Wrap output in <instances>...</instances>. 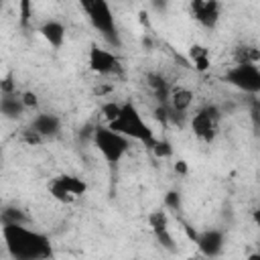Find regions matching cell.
<instances>
[{"label": "cell", "mask_w": 260, "mask_h": 260, "mask_svg": "<svg viewBox=\"0 0 260 260\" xmlns=\"http://www.w3.org/2000/svg\"><path fill=\"white\" fill-rule=\"evenodd\" d=\"M49 195L55 199V201H59V203H73L77 197L75 195H71L61 183H59V179L55 177V179H51L49 181Z\"/></svg>", "instance_id": "15"}, {"label": "cell", "mask_w": 260, "mask_h": 260, "mask_svg": "<svg viewBox=\"0 0 260 260\" xmlns=\"http://www.w3.org/2000/svg\"><path fill=\"white\" fill-rule=\"evenodd\" d=\"M0 93H16V81H14L12 73H8L6 77L0 79Z\"/></svg>", "instance_id": "24"}, {"label": "cell", "mask_w": 260, "mask_h": 260, "mask_svg": "<svg viewBox=\"0 0 260 260\" xmlns=\"http://www.w3.org/2000/svg\"><path fill=\"white\" fill-rule=\"evenodd\" d=\"M165 207H169L173 211H181V195H179V191H169L165 195Z\"/></svg>", "instance_id": "23"}, {"label": "cell", "mask_w": 260, "mask_h": 260, "mask_svg": "<svg viewBox=\"0 0 260 260\" xmlns=\"http://www.w3.org/2000/svg\"><path fill=\"white\" fill-rule=\"evenodd\" d=\"M0 6H2V0H0Z\"/></svg>", "instance_id": "31"}, {"label": "cell", "mask_w": 260, "mask_h": 260, "mask_svg": "<svg viewBox=\"0 0 260 260\" xmlns=\"http://www.w3.org/2000/svg\"><path fill=\"white\" fill-rule=\"evenodd\" d=\"M150 150H152L154 156H158V158H169V156H173V144H171L169 140H165V138H156Z\"/></svg>", "instance_id": "18"}, {"label": "cell", "mask_w": 260, "mask_h": 260, "mask_svg": "<svg viewBox=\"0 0 260 260\" xmlns=\"http://www.w3.org/2000/svg\"><path fill=\"white\" fill-rule=\"evenodd\" d=\"M148 225H150L152 234L167 230V228H169V215H167V211H162V209L150 211V213H148Z\"/></svg>", "instance_id": "17"}, {"label": "cell", "mask_w": 260, "mask_h": 260, "mask_svg": "<svg viewBox=\"0 0 260 260\" xmlns=\"http://www.w3.org/2000/svg\"><path fill=\"white\" fill-rule=\"evenodd\" d=\"M30 128H32L37 134H41L43 138H53V136H57L59 130H61V120H59L55 114L43 112V114H37V116L32 118Z\"/></svg>", "instance_id": "10"}, {"label": "cell", "mask_w": 260, "mask_h": 260, "mask_svg": "<svg viewBox=\"0 0 260 260\" xmlns=\"http://www.w3.org/2000/svg\"><path fill=\"white\" fill-rule=\"evenodd\" d=\"M89 69L98 75H112V73H120L122 65L118 55H114L108 49H102L98 45H91L89 49Z\"/></svg>", "instance_id": "7"}, {"label": "cell", "mask_w": 260, "mask_h": 260, "mask_svg": "<svg viewBox=\"0 0 260 260\" xmlns=\"http://www.w3.org/2000/svg\"><path fill=\"white\" fill-rule=\"evenodd\" d=\"M193 63H195V69L203 73V71L209 69V55H205V57H197V59H193Z\"/></svg>", "instance_id": "28"}, {"label": "cell", "mask_w": 260, "mask_h": 260, "mask_svg": "<svg viewBox=\"0 0 260 260\" xmlns=\"http://www.w3.org/2000/svg\"><path fill=\"white\" fill-rule=\"evenodd\" d=\"M0 221L2 223H26L28 221V217L24 215V211L22 209H18V207H4L2 211H0Z\"/></svg>", "instance_id": "16"}, {"label": "cell", "mask_w": 260, "mask_h": 260, "mask_svg": "<svg viewBox=\"0 0 260 260\" xmlns=\"http://www.w3.org/2000/svg\"><path fill=\"white\" fill-rule=\"evenodd\" d=\"M24 112V106L20 102V95L16 93H0V114L4 118H20Z\"/></svg>", "instance_id": "13"}, {"label": "cell", "mask_w": 260, "mask_h": 260, "mask_svg": "<svg viewBox=\"0 0 260 260\" xmlns=\"http://www.w3.org/2000/svg\"><path fill=\"white\" fill-rule=\"evenodd\" d=\"M120 108H122V104H118V102H106L102 106V114H104L106 122H112L120 114Z\"/></svg>", "instance_id": "20"}, {"label": "cell", "mask_w": 260, "mask_h": 260, "mask_svg": "<svg viewBox=\"0 0 260 260\" xmlns=\"http://www.w3.org/2000/svg\"><path fill=\"white\" fill-rule=\"evenodd\" d=\"M175 173H179V175H187V173H189L187 160H177V162H175Z\"/></svg>", "instance_id": "29"}, {"label": "cell", "mask_w": 260, "mask_h": 260, "mask_svg": "<svg viewBox=\"0 0 260 260\" xmlns=\"http://www.w3.org/2000/svg\"><path fill=\"white\" fill-rule=\"evenodd\" d=\"M0 156H2V152H0Z\"/></svg>", "instance_id": "32"}, {"label": "cell", "mask_w": 260, "mask_h": 260, "mask_svg": "<svg viewBox=\"0 0 260 260\" xmlns=\"http://www.w3.org/2000/svg\"><path fill=\"white\" fill-rule=\"evenodd\" d=\"M2 240L6 252L16 260H43L53 256L49 238L22 223H2Z\"/></svg>", "instance_id": "1"}, {"label": "cell", "mask_w": 260, "mask_h": 260, "mask_svg": "<svg viewBox=\"0 0 260 260\" xmlns=\"http://www.w3.org/2000/svg\"><path fill=\"white\" fill-rule=\"evenodd\" d=\"M41 35H43V39L53 49H61L63 47V41H65V26L59 20H47L41 26Z\"/></svg>", "instance_id": "12"}, {"label": "cell", "mask_w": 260, "mask_h": 260, "mask_svg": "<svg viewBox=\"0 0 260 260\" xmlns=\"http://www.w3.org/2000/svg\"><path fill=\"white\" fill-rule=\"evenodd\" d=\"M81 4V8L85 10L89 22L93 24V28L112 45V47H120V35H118V26L114 20V14L110 10V4L106 0H77Z\"/></svg>", "instance_id": "3"}, {"label": "cell", "mask_w": 260, "mask_h": 260, "mask_svg": "<svg viewBox=\"0 0 260 260\" xmlns=\"http://www.w3.org/2000/svg\"><path fill=\"white\" fill-rule=\"evenodd\" d=\"M20 138H22L28 146H39V144L45 140V138H43L41 134H37L32 128H24V130H22V134H20Z\"/></svg>", "instance_id": "21"}, {"label": "cell", "mask_w": 260, "mask_h": 260, "mask_svg": "<svg viewBox=\"0 0 260 260\" xmlns=\"http://www.w3.org/2000/svg\"><path fill=\"white\" fill-rule=\"evenodd\" d=\"M138 16H140V24H142V26H148V14H146V12L142 10V12L138 14Z\"/></svg>", "instance_id": "30"}, {"label": "cell", "mask_w": 260, "mask_h": 260, "mask_svg": "<svg viewBox=\"0 0 260 260\" xmlns=\"http://www.w3.org/2000/svg\"><path fill=\"white\" fill-rule=\"evenodd\" d=\"M57 179H59V183H61L71 195H75V197H79V195H83V193L87 191L85 181L79 179V177H75V175H59Z\"/></svg>", "instance_id": "14"}, {"label": "cell", "mask_w": 260, "mask_h": 260, "mask_svg": "<svg viewBox=\"0 0 260 260\" xmlns=\"http://www.w3.org/2000/svg\"><path fill=\"white\" fill-rule=\"evenodd\" d=\"M219 118H221V112H219V108L215 104H207V106L199 108L193 114V118H191V130H193V134L201 142H205V144L213 142L215 132H217Z\"/></svg>", "instance_id": "5"}, {"label": "cell", "mask_w": 260, "mask_h": 260, "mask_svg": "<svg viewBox=\"0 0 260 260\" xmlns=\"http://www.w3.org/2000/svg\"><path fill=\"white\" fill-rule=\"evenodd\" d=\"M91 138H93V144L95 148L102 152V156L110 162V165H116L122 160V156L128 152L130 148V138L114 132L112 128L108 126H95L93 132H91Z\"/></svg>", "instance_id": "4"}, {"label": "cell", "mask_w": 260, "mask_h": 260, "mask_svg": "<svg viewBox=\"0 0 260 260\" xmlns=\"http://www.w3.org/2000/svg\"><path fill=\"white\" fill-rule=\"evenodd\" d=\"M223 81L246 93L256 95L260 91V69L256 63H236V67L225 71Z\"/></svg>", "instance_id": "6"}, {"label": "cell", "mask_w": 260, "mask_h": 260, "mask_svg": "<svg viewBox=\"0 0 260 260\" xmlns=\"http://www.w3.org/2000/svg\"><path fill=\"white\" fill-rule=\"evenodd\" d=\"M30 16H32L30 0H20V24H22V26H28Z\"/></svg>", "instance_id": "25"}, {"label": "cell", "mask_w": 260, "mask_h": 260, "mask_svg": "<svg viewBox=\"0 0 260 260\" xmlns=\"http://www.w3.org/2000/svg\"><path fill=\"white\" fill-rule=\"evenodd\" d=\"M191 12L195 20L205 28H215L219 22V2L217 0H191Z\"/></svg>", "instance_id": "8"}, {"label": "cell", "mask_w": 260, "mask_h": 260, "mask_svg": "<svg viewBox=\"0 0 260 260\" xmlns=\"http://www.w3.org/2000/svg\"><path fill=\"white\" fill-rule=\"evenodd\" d=\"M195 244L203 256H219L223 250V232H219V230L197 232Z\"/></svg>", "instance_id": "9"}, {"label": "cell", "mask_w": 260, "mask_h": 260, "mask_svg": "<svg viewBox=\"0 0 260 260\" xmlns=\"http://www.w3.org/2000/svg\"><path fill=\"white\" fill-rule=\"evenodd\" d=\"M154 238H156V240H158V244H160L162 248H167L169 252H175V250H177L175 240H173V236L169 234V228H167V230H162V232H156V234H154Z\"/></svg>", "instance_id": "19"}, {"label": "cell", "mask_w": 260, "mask_h": 260, "mask_svg": "<svg viewBox=\"0 0 260 260\" xmlns=\"http://www.w3.org/2000/svg\"><path fill=\"white\" fill-rule=\"evenodd\" d=\"M154 118H156L162 126H167V124H169V104H158V106L154 108Z\"/></svg>", "instance_id": "26"}, {"label": "cell", "mask_w": 260, "mask_h": 260, "mask_svg": "<svg viewBox=\"0 0 260 260\" xmlns=\"http://www.w3.org/2000/svg\"><path fill=\"white\" fill-rule=\"evenodd\" d=\"M20 102L24 106V110H37L39 108V98L35 91H22L20 93Z\"/></svg>", "instance_id": "22"}, {"label": "cell", "mask_w": 260, "mask_h": 260, "mask_svg": "<svg viewBox=\"0 0 260 260\" xmlns=\"http://www.w3.org/2000/svg\"><path fill=\"white\" fill-rule=\"evenodd\" d=\"M205 55H209V51H207L203 45H193V47L189 49V57H191V61L197 59V57H205Z\"/></svg>", "instance_id": "27"}, {"label": "cell", "mask_w": 260, "mask_h": 260, "mask_svg": "<svg viewBox=\"0 0 260 260\" xmlns=\"http://www.w3.org/2000/svg\"><path fill=\"white\" fill-rule=\"evenodd\" d=\"M108 128H112L114 132H118V134H122V136H126L130 140H138V142H142L148 148H152V144L156 140L154 132L142 120L138 108L132 102H124L122 104L120 114L112 122H108Z\"/></svg>", "instance_id": "2"}, {"label": "cell", "mask_w": 260, "mask_h": 260, "mask_svg": "<svg viewBox=\"0 0 260 260\" xmlns=\"http://www.w3.org/2000/svg\"><path fill=\"white\" fill-rule=\"evenodd\" d=\"M193 98H195V93L189 89V87H173L171 91H169V106L175 110V112H187L189 108H191V104H193Z\"/></svg>", "instance_id": "11"}]
</instances>
